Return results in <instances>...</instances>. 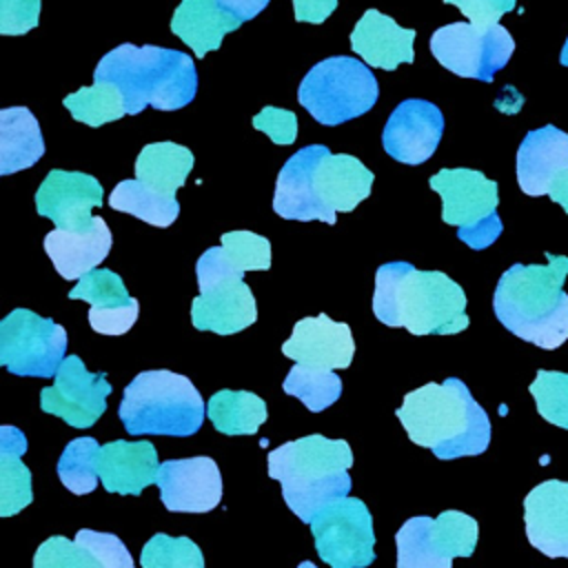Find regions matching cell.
Returning <instances> with one entry per match:
<instances>
[{"mask_svg": "<svg viewBox=\"0 0 568 568\" xmlns=\"http://www.w3.org/2000/svg\"><path fill=\"white\" fill-rule=\"evenodd\" d=\"M111 390L104 373H89L78 355H69L60 364L53 386L42 388L40 408L73 428H89L104 413Z\"/></svg>", "mask_w": 568, "mask_h": 568, "instance_id": "7c38bea8", "label": "cell"}, {"mask_svg": "<svg viewBox=\"0 0 568 568\" xmlns=\"http://www.w3.org/2000/svg\"><path fill=\"white\" fill-rule=\"evenodd\" d=\"M75 541L89 546L104 564V568H133V557L126 546L113 532H98L82 528L75 535Z\"/></svg>", "mask_w": 568, "mask_h": 568, "instance_id": "ab89813d", "label": "cell"}, {"mask_svg": "<svg viewBox=\"0 0 568 568\" xmlns=\"http://www.w3.org/2000/svg\"><path fill=\"white\" fill-rule=\"evenodd\" d=\"M528 541L546 557H568V481L548 479L524 499Z\"/></svg>", "mask_w": 568, "mask_h": 568, "instance_id": "ac0fdd59", "label": "cell"}, {"mask_svg": "<svg viewBox=\"0 0 568 568\" xmlns=\"http://www.w3.org/2000/svg\"><path fill=\"white\" fill-rule=\"evenodd\" d=\"M69 300H84L95 313L138 306V300L129 295L120 275L109 268H93L82 275L80 282L69 291Z\"/></svg>", "mask_w": 568, "mask_h": 568, "instance_id": "836d02e7", "label": "cell"}, {"mask_svg": "<svg viewBox=\"0 0 568 568\" xmlns=\"http://www.w3.org/2000/svg\"><path fill=\"white\" fill-rule=\"evenodd\" d=\"M397 419L413 444L430 448L439 459L479 455L490 444V419L457 377L406 393Z\"/></svg>", "mask_w": 568, "mask_h": 568, "instance_id": "7a4b0ae2", "label": "cell"}, {"mask_svg": "<svg viewBox=\"0 0 568 568\" xmlns=\"http://www.w3.org/2000/svg\"><path fill=\"white\" fill-rule=\"evenodd\" d=\"M282 388L286 395L302 399L308 410L320 413L337 402V397L342 395V379L333 371L295 364L288 371Z\"/></svg>", "mask_w": 568, "mask_h": 568, "instance_id": "d6a6232c", "label": "cell"}, {"mask_svg": "<svg viewBox=\"0 0 568 568\" xmlns=\"http://www.w3.org/2000/svg\"><path fill=\"white\" fill-rule=\"evenodd\" d=\"M229 13H233L235 18H240L242 22L244 20H251L255 18L262 9H266V4L271 0H217Z\"/></svg>", "mask_w": 568, "mask_h": 568, "instance_id": "bcb514c9", "label": "cell"}, {"mask_svg": "<svg viewBox=\"0 0 568 568\" xmlns=\"http://www.w3.org/2000/svg\"><path fill=\"white\" fill-rule=\"evenodd\" d=\"M446 4H455L475 27H493L499 24V18L515 9L517 0H444Z\"/></svg>", "mask_w": 568, "mask_h": 568, "instance_id": "7bdbcfd3", "label": "cell"}, {"mask_svg": "<svg viewBox=\"0 0 568 568\" xmlns=\"http://www.w3.org/2000/svg\"><path fill=\"white\" fill-rule=\"evenodd\" d=\"M311 532L315 550L331 568H366L375 561L373 517L357 497H344L322 508Z\"/></svg>", "mask_w": 568, "mask_h": 568, "instance_id": "8fae6325", "label": "cell"}, {"mask_svg": "<svg viewBox=\"0 0 568 568\" xmlns=\"http://www.w3.org/2000/svg\"><path fill=\"white\" fill-rule=\"evenodd\" d=\"M499 233H501V220L497 213L470 229H457V237L475 251L490 246L499 237Z\"/></svg>", "mask_w": 568, "mask_h": 568, "instance_id": "ee69618b", "label": "cell"}, {"mask_svg": "<svg viewBox=\"0 0 568 568\" xmlns=\"http://www.w3.org/2000/svg\"><path fill=\"white\" fill-rule=\"evenodd\" d=\"M158 453L151 442L115 439L98 450V475L109 493L140 495L158 477Z\"/></svg>", "mask_w": 568, "mask_h": 568, "instance_id": "603a6c76", "label": "cell"}, {"mask_svg": "<svg viewBox=\"0 0 568 568\" xmlns=\"http://www.w3.org/2000/svg\"><path fill=\"white\" fill-rule=\"evenodd\" d=\"M222 251L237 273L271 268V242L251 231H231L222 235Z\"/></svg>", "mask_w": 568, "mask_h": 568, "instance_id": "74e56055", "label": "cell"}, {"mask_svg": "<svg viewBox=\"0 0 568 568\" xmlns=\"http://www.w3.org/2000/svg\"><path fill=\"white\" fill-rule=\"evenodd\" d=\"M67 353V331L29 308H13L0 322V364L22 377H51Z\"/></svg>", "mask_w": 568, "mask_h": 568, "instance_id": "9c48e42d", "label": "cell"}, {"mask_svg": "<svg viewBox=\"0 0 568 568\" xmlns=\"http://www.w3.org/2000/svg\"><path fill=\"white\" fill-rule=\"evenodd\" d=\"M373 180V171H368L357 158L331 153L326 149L313 171V186L324 213L328 215V222L335 224L337 211L348 213L362 200H366Z\"/></svg>", "mask_w": 568, "mask_h": 568, "instance_id": "d6986e66", "label": "cell"}, {"mask_svg": "<svg viewBox=\"0 0 568 568\" xmlns=\"http://www.w3.org/2000/svg\"><path fill=\"white\" fill-rule=\"evenodd\" d=\"M548 264H513L497 282L493 311L517 337L552 351L568 339V257L546 253Z\"/></svg>", "mask_w": 568, "mask_h": 568, "instance_id": "3957f363", "label": "cell"}, {"mask_svg": "<svg viewBox=\"0 0 568 568\" xmlns=\"http://www.w3.org/2000/svg\"><path fill=\"white\" fill-rule=\"evenodd\" d=\"M477 532V521L462 510L410 517L395 535L397 568H450L455 557L473 555Z\"/></svg>", "mask_w": 568, "mask_h": 568, "instance_id": "ba28073f", "label": "cell"}, {"mask_svg": "<svg viewBox=\"0 0 568 568\" xmlns=\"http://www.w3.org/2000/svg\"><path fill=\"white\" fill-rule=\"evenodd\" d=\"M155 484L173 513H209L222 499L220 468L211 457L169 459L160 464Z\"/></svg>", "mask_w": 568, "mask_h": 568, "instance_id": "5bb4252c", "label": "cell"}, {"mask_svg": "<svg viewBox=\"0 0 568 568\" xmlns=\"http://www.w3.org/2000/svg\"><path fill=\"white\" fill-rule=\"evenodd\" d=\"M104 193L100 182L80 171L53 169L36 191V209L42 217H49L55 229L84 233L93 226L95 215L91 209L102 206Z\"/></svg>", "mask_w": 568, "mask_h": 568, "instance_id": "4fadbf2b", "label": "cell"}, {"mask_svg": "<svg viewBox=\"0 0 568 568\" xmlns=\"http://www.w3.org/2000/svg\"><path fill=\"white\" fill-rule=\"evenodd\" d=\"M324 151H326L324 144H308L295 151L284 162V166L280 169V175L275 182V195H273V211L280 217L300 220V222L320 220L331 224L313 186V171Z\"/></svg>", "mask_w": 568, "mask_h": 568, "instance_id": "44dd1931", "label": "cell"}, {"mask_svg": "<svg viewBox=\"0 0 568 568\" xmlns=\"http://www.w3.org/2000/svg\"><path fill=\"white\" fill-rule=\"evenodd\" d=\"M62 102L71 111L73 120L89 126H102L104 122L126 115L122 91L111 82H93L91 87H82L75 93H69Z\"/></svg>", "mask_w": 568, "mask_h": 568, "instance_id": "1f68e13d", "label": "cell"}, {"mask_svg": "<svg viewBox=\"0 0 568 568\" xmlns=\"http://www.w3.org/2000/svg\"><path fill=\"white\" fill-rule=\"evenodd\" d=\"M44 155V140L36 115L27 106L0 111V173L29 169Z\"/></svg>", "mask_w": 568, "mask_h": 568, "instance_id": "4316f807", "label": "cell"}, {"mask_svg": "<svg viewBox=\"0 0 568 568\" xmlns=\"http://www.w3.org/2000/svg\"><path fill=\"white\" fill-rule=\"evenodd\" d=\"M415 29L399 27L390 16L377 9H366L351 31V47L371 67L393 71L404 62L415 60Z\"/></svg>", "mask_w": 568, "mask_h": 568, "instance_id": "cb8c5ba5", "label": "cell"}, {"mask_svg": "<svg viewBox=\"0 0 568 568\" xmlns=\"http://www.w3.org/2000/svg\"><path fill=\"white\" fill-rule=\"evenodd\" d=\"M191 169L193 153L175 142L146 144L135 158V180L169 197H175V191L184 186Z\"/></svg>", "mask_w": 568, "mask_h": 568, "instance_id": "f1b7e54d", "label": "cell"}, {"mask_svg": "<svg viewBox=\"0 0 568 568\" xmlns=\"http://www.w3.org/2000/svg\"><path fill=\"white\" fill-rule=\"evenodd\" d=\"M513 51L515 40L501 24L475 27L450 22L430 36V53L444 69L481 82H490L506 67Z\"/></svg>", "mask_w": 568, "mask_h": 568, "instance_id": "30bf717a", "label": "cell"}, {"mask_svg": "<svg viewBox=\"0 0 568 568\" xmlns=\"http://www.w3.org/2000/svg\"><path fill=\"white\" fill-rule=\"evenodd\" d=\"M373 313L386 326L413 335H453L468 328L466 293L442 271H419L410 262H388L375 273Z\"/></svg>", "mask_w": 568, "mask_h": 568, "instance_id": "6da1fadb", "label": "cell"}, {"mask_svg": "<svg viewBox=\"0 0 568 568\" xmlns=\"http://www.w3.org/2000/svg\"><path fill=\"white\" fill-rule=\"evenodd\" d=\"M98 442L93 437H75L67 444L58 462V477L75 495H87L98 486Z\"/></svg>", "mask_w": 568, "mask_h": 568, "instance_id": "e575fe53", "label": "cell"}, {"mask_svg": "<svg viewBox=\"0 0 568 568\" xmlns=\"http://www.w3.org/2000/svg\"><path fill=\"white\" fill-rule=\"evenodd\" d=\"M40 0H0V33L22 36L38 27Z\"/></svg>", "mask_w": 568, "mask_h": 568, "instance_id": "60d3db41", "label": "cell"}, {"mask_svg": "<svg viewBox=\"0 0 568 568\" xmlns=\"http://www.w3.org/2000/svg\"><path fill=\"white\" fill-rule=\"evenodd\" d=\"M444 133L442 111L426 100H404L395 106L382 131L384 151L404 164L426 162Z\"/></svg>", "mask_w": 568, "mask_h": 568, "instance_id": "9a60e30c", "label": "cell"}, {"mask_svg": "<svg viewBox=\"0 0 568 568\" xmlns=\"http://www.w3.org/2000/svg\"><path fill=\"white\" fill-rule=\"evenodd\" d=\"M282 353L311 368H346L355 355V339L348 324L333 322L326 313H320L295 322L291 337L282 344Z\"/></svg>", "mask_w": 568, "mask_h": 568, "instance_id": "e0dca14e", "label": "cell"}, {"mask_svg": "<svg viewBox=\"0 0 568 568\" xmlns=\"http://www.w3.org/2000/svg\"><path fill=\"white\" fill-rule=\"evenodd\" d=\"M204 413V399L191 379L166 368L138 373L118 408L129 435L189 437L200 430Z\"/></svg>", "mask_w": 568, "mask_h": 568, "instance_id": "8992f818", "label": "cell"}, {"mask_svg": "<svg viewBox=\"0 0 568 568\" xmlns=\"http://www.w3.org/2000/svg\"><path fill=\"white\" fill-rule=\"evenodd\" d=\"M27 437L16 426H0V517H11L33 499L31 473L22 464Z\"/></svg>", "mask_w": 568, "mask_h": 568, "instance_id": "83f0119b", "label": "cell"}, {"mask_svg": "<svg viewBox=\"0 0 568 568\" xmlns=\"http://www.w3.org/2000/svg\"><path fill=\"white\" fill-rule=\"evenodd\" d=\"M140 564L142 568H204V557L197 544L189 537L158 532L144 544Z\"/></svg>", "mask_w": 568, "mask_h": 568, "instance_id": "d590c367", "label": "cell"}, {"mask_svg": "<svg viewBox=\"0 0 568 568\" xmlns=\"http://www.w3.org/2000/svg\"><path fill=\"white\" fill-rule=\"evenodd\" d=\"M240 24L242 20L217 0H182L171 18V31L195 51V58L220 49L222 38Z\"/></svg>", "mask_w": 568, "mask_h": 568, "instance_id": "484cf974", "label": "cell"}, {"mask_svg": "<svg viewBox=\"0 0 568 568\" xmlns=\"http://www.w3.org/2000/svg\"><path fill=\"white\" fill-rule=\"evenodd\" d=\"M297 568H317L313 561H302Z\"/></svg>", "mask_w": 568, "mask_h": 568, "instance_id": "681fc988", "label": "cell"}, {"mask_svg": "<svg viewBox=\"0 0 568 568\" xmlns=\"http://www.w3.org/2000/svg\"><path fill=\"white\" fill-rule=\"evenodd\" d=\"M206 415L217 433L253 435L266 422V402L248 390H217L206 404Z\"/></svg>", "mask_w": 568, "mask_h": 568, "instance_id": "f546056e", "label": "cell"}, {"mask_svg": "<svg viewBox=\"0 0 568 568\" xmlns=\"http://www.w3.org/2000/svg\"><path fill=\"white\" fill-rule=\"evenodd\" d=\"M351 464V446L324 435H306L268 453V475L280 481L286 506L304 524L348 495Z\"/></svg>", "mask_w": 568, "mask_h": 568, "instance_id": "5b68a950", "label": "cell"}, {"mask_svg": "<svg viewBox=\"0 0 568 568\" xmlns=\"http://www.w3.org/2000/svg\"><path fill=\"white\" fill-rule=\"evenodd\" d=\"M528 390L537 402L539 415L546 422L568 430V373L537 371V377Z\"/></svg>", "mask_w": 568, "mask_h": 568, "instance_id": "8d00e7d4", "label": "cell"}, {"mask_svg": "<svg viewBox=\"0 0 568 568\" xmlns=\"http://www.w3.org/2000/svg\"><path fill=\"white\" fill-rule=\"evenodd\" d=\"M111 244V231L98 215L84 233L55 229L44 235V251L64 280H75L93 271L109 255Z\"/></svg>", "mask_w": 568, "mask_h": 568, "instance_id": "d4e9b609", "label": "cell"}, {"mask_svg": "<svg viewBox=\"0 0 568 568\" xmlns=\"http://www.w3.org/2000/svg\"><path fill=\"white\" fill-rule=\"evenodd\" d=\"M568 171V133L546 124L530 131L517 151V182L526 195H544Z\"/></svg>", "mask_w": 568, "mask_h": 568, "instance_id": "7402d4cb", "label": "cell"}, {"mask_svg": "<svg viewBox=\"0 0 568 568\" xmlns=\"http://www.w3.org/2000/svg\"><path fill=\"white\" fill-rule=\"evenodd\" d=\"M33 568H104V564L89 546L55 535L40 544L33 555Z\"/></svg>", "mask_w": 568, "mask_h": 568, "instance_id": "f35d334b", "label": "cell"}, {"mask_svg": "<svg viewBox=\"0 0 568 568\" xmlns=\"http://www.w3.org/2000/svg\"><path fill=\"white\" fill-rule=\"evenodd\" d=\"M559 62H561L564 67H568V38H566V44H564V49H561V58H559Z\"/></svg>", "mask_w": 568, "mask_h": 568, "instance_id": "c3c4849f", "label": "cell"}, {"mask_svg": "<svg viewBox=\"0 0 568 568\" xmlns=\"http://www.w3.org/2000/svg\"><path fill=\"white\" fill-rule=\"evenodd\" d=\"M442 195V220L457 229H470L495 215L497 182L475 169H442L428 180Z\"/></svg>", "mask_w": 568, "mask_h": 568, "instance_id": "2e32d148", "label": "cell"}, {"mask_svg": "<svg viewBox=\"0 0 568 568\" xmlns=\"http://www.w3.org/2000/svg\"><path fill=\"white\" fill-rule=\"evenodd\" d=\"M95 82H111L122 91L126 115L144 106L175 111L186 106L197 91L193 58L155 44H120L93 71Z\"/></svg>", "mask_w": 568, "mask_h": 568, "instance_id": "277c9868", "label": "cell"}, {"mask_svg": "<svg viewBox=\"0 0 568 568\" xmlns=\"http://www.w3.org/2000/svg\"><path fill=\"white\" fill-rule=\"evenodd\" d=\"M377 78L364 62L351 55L317 62L297 89L300 104L326 126L364 115L377 102Z\"/></svg>", "mask_w": 568, "mask_h": 568, "instance_id": "52a82bcc", "label": "cell"}, {"mask_svg": "<svg viewBox=\"0 0 568 568\" xmlns=\"http://www.w3.org/2000/svg\"><path fill=\"white\" fill-rule=\"evenodd\" d=\"M293 9L297 22L320 24L337 9V0H293Z\"/></svg>", "mask_w": 568, "mask_h": 568, "instance_id": "f6af8a7d", "label": "cell"}, {"mask_svg": "<svg viewBox=\"0 0 568 568\" xmlns=\"http://www.w3.org/2000/svg\"><path fill=\"white\" fill-rule=\"evenodd\" d=\"M548 195H550V200H552L555 204H561V209L568 213V171L561 173V175L552 182Z\"/></svg>", "mask_w": 568, "mask_h": 568, "instance_id": "7dc6e473", "label": "cell"}, {"mask_svg": "<svg viewBox=\"0 0 568 568\" xmlns=\"http://www.w3.org/2000/svg\"><path fill=\"white\" fill-rule=\"evenodd\" d=\"M109 206L131 213L151 226L166 229L180 213L175 197L153 191L140 180H122L109 195Z\"/></svg>", "mask_w": 568, "mask_h": 568, "instance_id": "4dcf8cb0", "label": "cell"}, {"mask_svg": "<svg viewBox=\"0 0 568 568\" xmlns=\"http://www.w3.org/2000/svg\"><path fill=\"white\" fill-rule=\"evenodd\" d=\"M255 320V297L244 280H224L200 288L191 302V322L197 331L231 335L248 328Z\"/></svg>", "mask_w": 568, "mask_h": 568, "instance_id": "ffe728a7", "label": "cell"}, {"mask_svg": "<svg viewBox=\"0 0 568 568\" xmlns=\"http://www.w3.org/2000/svg\"><path fill=\"white\" fill-rule=\"evenodd\" d=\"M253 126L266 133L275 144H293L297 138V118L288 109L264 106L253 118Z\"/></svg>", "mask_w": 568, "mask_h": 568, "instance_id": "b9f144b4", "label": "cell"}]
</instances>
